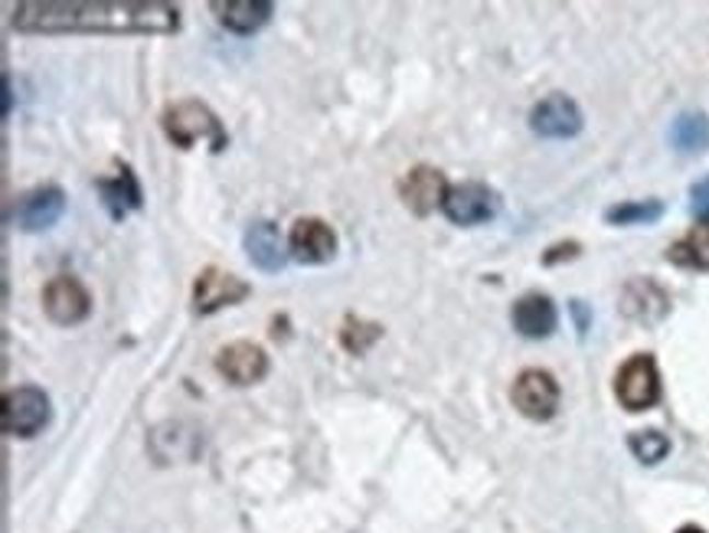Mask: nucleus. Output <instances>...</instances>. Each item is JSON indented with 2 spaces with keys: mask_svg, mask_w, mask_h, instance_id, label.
Segmentation results:
<instances>
[{
  "mask_svg": "<svg viewBox=\"0 0 709 533\" xmlns=\"http://www.w3.org/2000/svg\"><path fill=\"white\" fill-rule=\"evenodd\" d=\"M203 452V435L190 422H164L151 432V455L161 465L193 462Z\"/></svg>",
  "mask_w": 709,
  "mask_h": 533,
  "instance_id": "nucleus-16",
  "label": "nucleus"
},
{
  "mask_svg": "<svg viewBox=\"0 0 709 533\" xmlns=\"http://www.w3.org/2000/svg\"><path fill=\"white\" fill-rule=\"evenodd\" d=\"M445 193H448L445 174H442L438 168H428V165L412 168L405 178L399 180V200H402L415 216L435 213V206H442Z\"/></svg>",
  "mask_w": 709,
  "mask_h": 533,
  "instance_id": "nucleus-14",
  "label": "nucleus"
},
{
  "mask_svg": "<svg viewBox=\"0 0 709 533\" xmlns=\"http://www.w3.org/2000/svg\"><path fill=\"white\" fill-rule=\"evenodd\" d=\"M501 209V196L498 190H491L488 183L468 180V183H455L448 186L445 200H442V213L455 223V226H478L494 219Z\"/></svg>",
  "mask_w": 709,
  "mask_h": 533,
  "instance_id": "nucleus-5",
  "label": "nucleus"
},
{
  "mask_svg": "<svg viewBox=\"0 0 709 533\" xmlns=\"http://www.w3.org/2000/svg\"><path fill=\"white\" fill-rule=\"evenodd\" d=\"M10 105H13V92H10V79L3 76V118L10 115Z\"/></svg>",
  "mask_w": 709,
  "mask_h": 533,
  "instance_id": "nucleus-28",
  "label": "nucleus"
},
{
  "mask_svg": "<svg viewBox=\"0 0 709 533\" xmlns=\"http://www.w3.org/2000/svg\"><path fill=\"white\" fill-rule=\"evenodd\" d=\"M288 249L291 256L301 262V265H324L338 256V236L334 229L318 219V216H301L295 226H291V236H288Z\"/></svg>",
  "mask_w": 709,
  "mask_h": 533,
  "instance_id": "nucleus-12",
  "label": "nucleus"
},
{
  "mask_svg": "<svg viewBox=\"0 0 709 533\" xmlns=\"http://www.w3.org/2000/svg\"><path fill=\"white\" fill-rule=\"evenodd\" d=\"M621 315L641 328H657L671 315V292L654 279H631L621 288Z\"/></svg>",
  "mask_w": 709,
  "mask_h": 533,
  "instance_id": "nucleus-8",
  "label": "nucleus"
},
{
  "mask_svg": "<svg viewBox=\"0 0 709 533\" xmlns=\"http://www.w3.org/2000/svg\"><path fill=\"white\" fill-rule=\"evenodd\" d=\"M209 10L216 13V20L226 30H232L239 36H249V33L262 30L275 13V7L268 0H213Z\"/></svg>",
  "mask_w": 709,
  "mask_h": 533,
  "instance_id": "nucleus-17",
  "label": "nucleus"
},
{
  "mask_svg": "<svg viewBox=\"0 0 709 533\" xmlns=\"http://www.w3.org/2000/svg\"><path fill=\"white\" fill-rule=\"evenodd\" d=\"M690 209H694V216L709 219V178L694 183V190H690Z\"/></svg>",
  "mask_w": 709,
  "mask_h": 533,
  "instance_id": "nucleus-26",
  "label": "nucleus"
},
{
  "mask_svg": "<svg viewBox=\"0 0 709 533\" xmlns=\"http://www.w3.org/2000/svg\"><path fill=\"white\" fill-rule=\"evenodd\" d=\"M579 252H582V246H579L575 239H569V242H556L552 249H546V252H542V265H546V269H552V265H559V262H572Z\"/></svg>",
  "mask_w": 709,
  "mask_h": 533,
  "instance_id": "nucleus-25",
  "label": "nucleus"
},
{
  "mask_svg": "<svg viewBox=\"0 0 709 533\" xmlns=\"http://www.w3.org/2000/svg\"><path fill=\"white\" fill-rule=\"evenodd\" d=\"M49 422V396L39 386H16L3 393L0 429L13 439H33Z\"/></svg>",
  "mask_w": 709,
  "mask_h": 533,
  "instance_id": "nucleus-3",
  "label": "nucleus"
},
{
  "mask_svg": "<svg viewBox=\"0 0 709 533\" xmlns=\"http://www.w3.org/2000/svg\"><path fill=\"white\" fill-rule=\"evenodd\" d=\"M671 145L684 155H700L709 148V118L704 112H684L671 125Z\"/></svg>",
  "mask_w": 709,
  "mask_h": 533,
  "instance_id": "nucleus-20",
  "label": "nucleus"
},
{
  "mask_svg": "<svg viewBox=\"0 0 709 533\" xmlns=\"http://www.w3.org/2000/svg\"><path fill=\"white\" fill-rule=\"evenodd\" d=\"M615 396L628 412H644L661 399V370L651 354H634L615 376Z\"/></svg>",
  "mask_w": 709,
  "mask_h": 533,
  "instance_id": "nucleus-4",
  "label": "nucleus"
},
{
  "mask_svg": "<svg viewBox=\"0 0 709 533\" xmlns=\"http://www.w3.org/2000/svg\"><path fill=\"white\" fill-rule=\"evenodd\" d=\"M20 33H178L180 7L168 0H26L13 7Z\"/></svg>",
  "mask_w": 709,
  "mask_h": 533,
  "instance_id": "nucleus-1",
  "label": "nucleus"
},
{
  "mask_svg": "<svg viewBox=\"0 0 709 533\" xmlns=\"http://www.w3.org/2000/svg\"><path fill=\"white\" fill-rule=\"evenodd\" d=\"M530 128L539 138H556V141L575 138L582 132V112L569 95L552 92V95H546L542 102L533 105Z\"/></svg>",
  "mask_w": 709,
  "mask_h": 533,
  "instance_id": "nucleus-11",
  "label": "nucleus"
},
{
  "mask_svg": "<svg viewBox=\"0 0 709 533\" xmlns=\"http://www.w3.org/2000/svg\"><path fill=\"white\" fill-rule=\"evenodd\" d=\"M249 295H252V288L242 279H236V275H229V272H222L216 265H206L193 282V311L196 315H213L219 308L239 305Z\"/></svg>",
  "mask_w": 709,
  "mask_h": 533,
  "instance_id": "nucleus-9",
  "label": "nucleus"
},
{
  "mask_svg": "<svg viewBox=\"0 0 709 533\" xmlns=\"http://www.w3.org/2000/svg\"><path fill=\"white\" fill-rule=\"evenodd\" d=\"M216 370L232 386H252L268 373V354L252 341H232L216 354Z\"/></svg>",
  "mask_w": 709,
  "mask_h": 533,
  "instance_id": "nucleus-13",
  "label": "nucleus"
},
{
  "mask_svg": "<svg viewBox=\"0 0 709 533\" xmlns=\"http://www.w3.org/2000/svg\"><path fill=\"white\" fill-rule=\"evenodd\" d=\"M677 533H707V531H700V528H694V524H687V528H681V531Z\"/></svg>",
  "mask_w": 709,
  "mask_h": 533,
  "instance_id": "nucleus-29",
  "label": "nucleus"
},
{
  "mask_svg": "<svg viewBox=\"0 0 709 533\" xmlns=\"http://www.w3.org/2000/svg\"><path fill=\"white\" fill-rule=\"evenodd\" d=\"M43 311L53 325L72 328L82 325L92 315V295L89 288L72 275H56L43 288Z\"/></svg>",
  "mask_w": 709,
  "mask_h": 533,
  "instance_id": "nucleus-7",
  "label": "nucleus"
},
{
  "mask_svg": "<svg viewBox=\"0 0 709 533\" xmlns=\"http://www.w3.org/2000/svg\"><path fill=\"white\" fill-rule=\"evenodd\" d=\"M62 209H66V193L56 183H46L20 193L7 209V223L23 233H39V229H49L62 216Z\"/></svg>",
  "mask_w": 709,
  "mask_h": 533,
  "instance_id": "nucleus-6",
  "label": "nucleus"
},
{
  "mask_svg": "<svg viewBox=\"0 0 709 533\" xmlns=\"http://www.w3.org/2000/svg\"><path fill=\"white\" fill-rule=\"evenodd\" d=\"M161 125H164V135L190 151L196 141H209L213 151H222L226 148V132H222V122L216 118V112L199 102V99H180L174 105L164 109L161 115Z\"/></svg>",
  "mask_w": 709,
  "mask_h": 533,
  "instance_id": "nucleus-2",
  "label": "nucleus"
},
{
  "mask_svg": "<svg viewBox=\"0 0 709 533\" xmlns=\"http://www.w3.org/2000/svg\"><path fill=\"white\" fill-rule=\"evenodd\" d=\"M514 406L533 419V422H549L559 409V383L546 370H524L514 383L511 393Z\"/></svg>",
  "mask_w": 709,
  "mask_h": 533,
  "instance_id": "nucleus-10",
  "label": "nucleus"
},
{
  "mask_svg": "<svg viewBox=\"0 0 709 533\" xmlns=\"http://www.w3.org/2000/svg\"><path fill=\"white\" fill-rule=\"evenodd\" d=\"M569 311H572V318H575L579 334H585V331H588V325H592V315H588L585 302H572V305H569Z\"/></svg>",
  "mask_w": 709,
  "mask_h": 533,
  "instance_id": "nucleus-27",
  "label": "nucleus"
},
{
  "mask_svg": "<svg viewBox=\"0 0 709 533\" xmlns=\"http://www.w3.org/2000/svg\"><path fill=\"white\" fill-rule=\"evenodd\" d=\"M628 449H631V455H634L641 465H657V462L667 458L671 442H667V435H661V432H654V429H644V432H631Z\"/></svg>",
  "mask_w": 709,
  "mask_h": 533,
  "instance_id": "nucleus-24",
  "label": "nucleus"
},
{
  "mask_svg": "<svg viewBox=\"0 0 709 533\" xmlns=\"http://www.w3.org/2000/svg\"><path fill=\"white\" fill-rule=\"evenodd\" d=\"M242 242H245V256H249V262H252L259 272L275 275V272H282V269L288 265V249H285V239H282V233H278V226H275V223H268V219H255V223L245 229Z\"/></svg>",
  "mask_w": 709,
  "mask_h": 533,
  "instance_id": "nucleus-15",
  "label": "nucleus"
},
{
  "mask_svg": "<svg viewBox=\"0 0 709 533\" xmlns=\"http://www.w3.org/2000/svg\"><path fill=\"white\" fill-rule=\"evenodd\" d=\"M382 338V325H373V321H363V318H347L344 321V328H341V344H344V351H351V354H366L376 341Z\"/></svg>",
  "mask_w": 709,
  "mask_h": 533,
  "instance_id": "nucleus-23",
  "label": "nucleus"
},
{
  "mask_svg": "<svg viewBox=\"0 0 709 533\" xmlns=\"http://www.w3.org/2000/svg\"><path fill=\"white\" fill-rule=\"evenodd\" d=\"M511 318H514V328H517L524 338H533V341L549 338V334L556 331V321H559V318H556V305H552L546 295H539V292L524 295V298L514 305Z\"/></svg>",
  "mask_w": 709,
  "mask_h": 533,
  "instance_id": "nucleus-19",
  "label": "nucleus"
},
{
  "mask_svg": "<svg viewBox=\"0 0 709 533\" xmlns=\"http://www.w3.org/2000/svg\"><path fill=\"white\" fill-rule=\"evenodd\" d=\"M95 190L102 193L105 209L112 213V219H125L131 209H141L145 196H141V183L135 178V171L128 165H118L115 178H99Z\"/></svg>",
  "mask_w": 709,
  "mask_h": 533,
  "instance_id": "nucleus-18",
  "label": "nucleus"
},
{
  "mask_svg": "<svg viewBox=\"0 0 709 533\" xmlns=\"http://www.w3.org/2000/svg\"><path fill=\"white\" fill-rule=\"evenodd\" d=\"M667 259H671L674 265H684V269L709 272V223L694 226L684 239H677V242L667 249Z\"/></svg>",
  "mask_w": 709,
  "mask_h": 533,
  "instance_id": "nucleus-21",
  "label": "nucleus"
},
{
  "mask_svg": "<svg viewBox=\"0 0 709 533\" xmlns=\"http://www.w3.org/2000/svg\"><path fill=\"white\" fill-rule=\"evenodd\" d=\"M661 216H664L661 200H628V203L605 209V223H611V226H641V223H654Z\"/></svg>",
  "mask_w": 709,
  "mask_h": 533,
  "instance_id": "nucleus-22",
  "label": "nucleus"
}]
</instances>
